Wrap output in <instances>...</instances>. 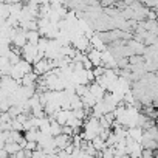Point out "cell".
Wrapping results in <instances>:
<instances>
[{
    "instance_id": "obj_1",
    "label": "cell",
    "mask_w": 158,
    "mask_h": 158,
    "mask_svg": "<svg viewBox=\"0 0 158 158\" xmlns=\"http://www.w3.org/2000/svg\"><path fill=\"white\" fill-rule=\"evenodd\" d=\"M89 93L96 99V102L98 101H102V98H104V95L107 93L101 85H98L96 82H92V84H89Z\"/></svg>"
},
{
    "instance_id": "obj_2",
    "label": "cell",
    "mask_w": 158,
    "mask_h": 158,
    "mask_svg": "<svg viewBox=\"0 0 158 158\" xmlns=\"http://www.w3.org/2000/svg\"><path fill=\"white\" fill-rule=\"evenodd\" d=\"M53 143H54V146H56L57 150H64L71 143V136H67V135L60 133V135H57V136L53 138Z\"/></svg>"
},
{
    "instance_id": "obj_3",
    "label": "cell",
    "mask_w": 158,
    "mask_h": 158,
    "mask_svg": "<svg viewBox=\"0 0 158 158\" xmlns=\"http://www.w3.org/2000/svg\"><path fill=\"white\" fill-rule=\"evenodd\" d=\"M127 136L132 138L133 141L139 143L141 136H143V129L141 127H130V129H127Z\"/></svg>"
},
{
    "instance_id": "obj_4",
    "label": "cell",
    "mask_w": 158,
    "mask_h": 158,
    "mask_svg": "<svg viewBox=\"0 0 158 158\" xmlns=\"http://www.w3.org/2000/svg\"><path fill=\"white\" fill-rule=\"evenodd\" d=\"M87 59L92 62V65L93 67H98V65H101V51H98V50H92L89 54H87Z\"/></svg>"
},
{
    "instance_id": "obj_5",
    "label": "cell",
    "mask_w": 158,
    "mask_h": 158,
    "mask_svg": "<svg viewBox=\"0 0 158 158\" xmlns=\"http://www.w3.org/2000/svg\"><path fill=\"white\" fill-rule=\"evenodd\" d=\"M16 67H17L23 74H27V73H31V71H33V65H31L30 62H27L25 59H20V60L16 64Z\"/></svg>"
},
{
    "instance_id": "obj_6",
    "label": "cell",
    "mask_w": 158,
    "mask_h": 158,
    "mask_svg": "<svg viewBox=\"0 0 158 158\" xmlns=\"http://www.w3.org/2000/svg\"><path fill=\"white\" fill-rule=\"evenodd\" d=\"M3 149H5V152H6L8 155H13V153H16V152L20 150V146H19L17 143H5Z\"/></svg>"
},
{
    "instance_id": "obj_7",
    "label": "cell",
    "mask_w": 158,
    "mask_h": 158,
    "mask_svg": "<svg viewBox=\"0 0 158 158\" xmlns=\"http://www.w3.org/2000/svg\"><path fill=\"white\" fill-rule=\"evenodd\" d=\"M10 76H11V77L14 79V81H17V82L20 84V79L23 77V73H22V71H20V70H19V68H17L16 65H13V68H11V73H10Z\"/></svg>"
},
{
    "instance_id": "obj_8",
    "label": "cell",
    "mask_w": 158,
    "mask_h": 158,
    "mask_svg": "<svg viewBox=\"0 0 158 158\" xmlns=\"http://www.w3.org/2000/svg\"><path fill=\"white\" fill-rule=\"evenodd\" d=\"M37 129H30V130H27L25 132V135H23V138L27 139V141H36L37 139Z\"/></svg>"
},
{
    "instance_id": "obj_9",
    "label": "cell",
    "mask_w": 158,
    "mask_h": 158,
    "mask_svg": "<svg viewBox=\"0 0 158 158\" xmlns=\"http://www.w3.org/2000/svg\"><path fill=\"white\" fill-rule=\"evenodd\" d=\"M90 143H92V146L95 147V150H102V149L106 147L104 141H102V139H101L99 136H95V138H93V139H92Z\"/></svg>"
},
{
    "instance_id": "obj_10",
    "label": "cell",
    "mask_w": 158,
    "mask_h": 158,
    "mask_svg": "<svg viewBox=\"0 0 158 158\" xmlns=\"http://www.w3.org/2000/svg\"><path fill=\"white\" fill-rule=\"evenodd\" d=\"M37 40H39V33H37V31H31V33L27 34V42H28V44L36 45Z\"/></svg>"
},
{
    "instance_id": "obj_11",
    "label": "cell",
    "mask_w": 158,
    "mask_h": 158,
    "mask_svg": "<svg viewBox=\"0 0 158 158\" xmlns=\"http://www.w3.org/2000/svg\"><path fill=\"white\" fill-rule=\"evenodd\" d=\"M113 152H115L113 147H104V149L101 150V158H115Z\"/></svg>"
},
{
    "instance_id": "obj_12",
    "label": "cell",
    "mask_w": 158,
    "mask_h": 158,
    "mask_svg": "<svg viewBox=\"0 0 158 158\" xmlns=\"http://www.w3.org/2000/svg\"><path fill=\"white\" fill-rule=\"evenodd\" d=\"M11 130H17V132H23V127H22V124H20L19 121H16V119H13V121H11Z\"/></svg>"
},
{
    "instance_id": "obj_13",
    "label": "cell",
    "mask_w": 158,
    "mask_h": 158,
    "mask_svg": "<svg viewBox=\"0 0 158 158\" xmlns=\"http://www.w3.org/2000/svg\"><path fill=\"white\" fill-rule=\"evenodd\" d=\"M25 150H30V152H33V150H36L37 149V143L36 141H27V144H25V147H23Z\"/></svg>"
},
{
    "instance_id": "obj_14",
    "label": "cell",
    "mask_w": 158,
    "mask_h": 158,
    "mask_svg": "<svg viewBox=\"0 0 158 158\" xmlns=\"http://www.w3.org/2000/svg\"><path fill=\"white\" fill-rule=\"evenodd\" d=\"M60 133H64L67 136H71L73 135V129L70 126H60Z\"/></svg>"
},
{
    "instance_id": "obj_15",
    "label": "cell",
    "mask_w": 158,
    "mask_h": 158,
    "mask_svg": "<svg viewBox=\"0 0 158 158\" xmlns=\"http://www.w3.org/2000/svg\"><path fill=\"white\" fill-rule=\"evenodd\" d=\"M118 158H130V155H127V153H124V155H121V156H118Z\"/></svg>"
},
{
    "instance_id": "obj_16",
    "label": "cell",
    "mask_w": 158,
    "mask_h": 158,
    "mask_svg": "<svg viewBox=\"0 0 158 158\" xmlns=\"http://www.w3.org/2000/svg\"><path fill=\"white\" fill-rule=\"evenodd\" d=\"M0 77H2V73H0Z\"/></svg>"
}]
</instances>
